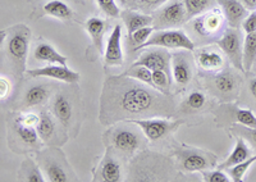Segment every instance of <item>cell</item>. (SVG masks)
Returning <instances> with one entry per match:
<instances>
[{
	"label": "cell",
	"instance_id": "cell-1",
	"mask_svg": "<svg viewBox=\"0 0 256 182\" xmlns=\"http://www.w3.org/2000/svg\"><path fill=\"white\" fill-rule=\"evenodd\" d=\"M177 113L174 98L126 74L105 78L100 96L99 122L112 126L137 118H170Z\"/></svg>",
	"mask_w": 256,
	"mask_h": 182
},
{
	"label": "cell",
	"instance_id": "cell-2",
	"mask_svg": "<svg viewBox=\"0 0 256 182\" xmlns=\"http://www.w3.org/2000/svg\"><path fill=\"white\" fill-rule=\"evenodd\" d=\"M180 176L184 174L170 156L152 150H140L128 162L126 181H177Z\"/></svg>",
	"mask_w": 256,
	"mask_h": 182
},
{
	"label": "cell",
	"instance_id": "cell-3",
	"mask_svg": "<svg viewBox=\"0 0 256 182\" xmlns=\"http://www.w3.org/2000/svg\"><path fill=\"white\" fill-rule=\"evenodd\" d=\"M105 146L120 156L122 160H128L146 146L148 138L137 124L122 120L108 126L102 136Z\"/></svg>",
	"mask_w": 256,
	"mask_h": 182
},
{
	"label": "cell",
	"instance_id": "cell-4",
	"mask_svg": "<svg viewBox=\"0 0 256 182\" xmlns=\"http://www.w3.org/2000/svg\"><path fill=\"white\" fill-rule=\"evenodd\" d=\"M31 30L24 24L9 28L6 32V59L14 76L26 74V60L28 56Z\"/></svg>",
	"mask_w": 256,
	"mask_h": 182
},
{
	"label": "cell",
	"instance_id": "cell-5",
	"mask_svg": "<svg viewBox=\"0 0 256 182\" xmlns=\"http://www.w3.org/2000/svg\"><path fill=\"white\" fill-rule=\"evenodd\" d=\"M80 96L76 91L62 88L50 99V112L63 124L70 135L76 136L80 130Z\"/></svg>",
	"mask_w": 256,
	"mask_h": 182
},
{
	"label": "cell",
	"instance_id": "cell-6",
	"mask_svg": "<svg viewBox=\"0 0 256 182\" xmlns=\"http://www.w3.org/2000/svg\"><path fill=\"white\" fill-rule=\"evenodd\" d=\"M36 162L44 172L48 181L70 182L78 180L59 146H48L42 150L40 149L36 156Z\"/></svg>",
	"mask_w": 256,
	"mask_h": 182
},
{
	"label": "cell",
	"instance_id": "cell-7",
	"mask_svg": "<svg viewBox=\"0 0 256 182\" xmlns=\"http://www.w3.org/2000/svg\"><path fill=\"white\" fill-rule=\"evenodd\" d=\"M226 17L222 9L212 8V10L202 13L198 17L192 18L191 27L196 38L204 44H210L212 42H218L226 31Z\"/></svg>",
	"mask_w": 256,
	"mask_h": 182
},
{
	"label": "cell",
	"instance_id": "cell-8",
	"mask_svg": "<svg viewBox=\"0 0 256 182\" xmlns=\"http://www.w3.org/2000/svg\"><path fill=\"white\" fill-rule=\"evenodd\" d=\"M204 84L212 95L222 102H232L237 98L242 85L241 76L230 68H224L216 74H205Z\"/></svg>",
	"mask_w": 256,
	"mask_h": 182
},
{
	"label": "cell",
	"instance_id": "cell-9",
	"mask_svg": "<svg viewBox=\"0 0 256 182\" xmlns=\"http://www.w3.org/2000/svg\"><path fill=\"white\" fill-rule=\"evenodd\" d=\"M178 168L190 174L218 167V158L210 152L194 148H177L173 152Z\"/></svg>",
	"mask_w": 256,
	"mask_h": 182
},
{
	"label": "cell",
	"instance_id": "cell-10",
	"mask_svg": "<svg viewBox=\"0 0 256 182\" xmlns=\"http://www.w3.org/2000/svg\"><path fill=\"white\" fill-rule=\"evenodd\" d=\"M8 141L9 146L17 153L38 152L42 146V141L38 136V128L20 124L16 118L9 120Z\"/></svg>",
	"mask_w": 256,
	"mask_h": 182
},
{
	"label": "cell",
	"instance_id": "cell-11",
	"mask_svg": "<svg viewBox=\"0 0 256 182\" xmlns=\"http://www.w3.org/2000/svg\"><path fill=\"white\" fill-rule=\"evenodd\" d=\"M150 46H159L166 48V49H176V50H195V42L184 32V30L180 28H166V30H158L156 32H152V35L148 38V42L140 48Z\"/></svg>",
	"mask_w": 256,
	"mask_h": 182
},
{
	"label": "cell",
	"instance_id": "cell-12",
	"mask_svg": "<svg viewBox=\"0 0 256 182\" xmlns=\"http://www.w3.org/2000/svg\"><path fill=\"white\" fill-rule=\"evenodd\" d=\"M155 30L177 28L187 21V12L184 0H169L168 3L158 8L154 13Z\"/></svg>",
	"mask_w": 256,
	"mask_h": 182
},
{
	"label": "cell",
	"instance_id": "cell-13",
	"mask_svg": "<svg viewBox=\"0 0 256 182\" xmlns=\"http://www.w3.org/2000/svg\"><path fill=\"white\" fill-rule=\"evenodd\" d=\"M40 120L36 126L41 141L48 146H62L68 140L67 130L50 110H41Z\"/></svg>",
	"mask_w": 256,
	"mask_h": 182
},
{
	"label": "cell",
	"instance_id": "cell-14",
	"mask_svg": "<svg viewBox=\"0 0 256 182\" xmlns=\"http://www.w3.org/2000/svg\"><path fill=\"white\" fill-rule=\"evenodd\" d=\"M128 122L137 124L140 127L144 135L148 141L163 140L164 138L173 134L178 128L182 120H170L169 118H137V120H130Z\"/></svg>",
	"mask_w": 256,
	"mask_h": 182
},
{
	"label": "cell",
	"instance_id": "cell-15",
	"mask_svg": "<svg viewBox=\"0 0 256 182\" xmlns=\"http://www.w3.org/2000/svg\"><path fill=\"white\" fill-rule=\"evenodd\" d=\"M216 44H218L219 49L227 56L233 67L244 74V42H242L241 34L238 30L233 28V27L226 30L222 38L216 42Z\"/></svg>",
	"mask_w": 256,
	"mask_h": 182
},
{
	"label": "cell",
	"instance_id": "cell-16",
	"mask_svg": "<svg viewBox=\"0 0 256 182\" xmlns=\"http://www.w3.org/2000/svg\"><path fill=\"white\" fill-rule=\"evenodd\" d=\"M172 77L178 88H184L191 84L195 74L194 68V56L190 50H180L172 54Z\"/></svg>",
	"mask_w": 256,
	"mask_h": 182
},
{
	"label": "cell",
	"instance_id": "cell-17",
	"mask_svg": "<svg viewBox=\"0 0 256 182\" xmlns=\"http://www.w3.org/2000/svg\"><path fill=\"white\" fill-rule=\"evenodd\" d=\"M123 170L122 159L106 148L100 164L94 172V181L102 182H120L122 181Z\"/></svg>",
	"mask_w": 256,
	"mask_h": 182
},
{
	"label": "cell",
	"instance_id": "cell-18",
	"mask_svg": "<svg viewBox=\"0 0 256 182\" xmlns=\"http://www.w3.org/2000/svg\"><path fill=\"white\" fill-rule=\"evenodd\" d=\"M172 54H169L166 48L150 46L145 48V52L136 59L134 66H145L152 70H166L172 74L170 70Z\"/></svg>",
	"mask_w": 256,
	"mask_h": 182
},
{
	"label": "cell",
	"instance_id": "cell-19",
	"mask_svg": "<svg viewBox=\"0 0 256 182\" xmlns=\"http://www.w3.org/2000/svg\"><path fill=\"white\" fill-rule=\"evenodd\" d=\"M27 76L32 78H52L56 81H62L68 85H76L80 81V74L68 68L67 66L49 64L41 68L26 70Z\"/></svg>",
	"mask_w": 256,
	"mask_h": 182
},
{
	"label": "cell",
	"instance_id": "cell-20",
	"mask_svg": "<svg viewBox=\"0 0 256 182\" xmlns=\"http://www.w3.org/2000/svg\"><path fill=\"white\" fill-rule=\"evenodd\" d=\"M52 86L50 84L38 82L27 86L20 98V109H31L44 106L52 96Z\"/></svg>",
	"mask_w": 256,
	"mask_h": 182
},
{
	"label": "cell",
	"instance_id": "cell-21",
	"mask_svg": "<svg viewBox=\"0 0 256 182\" xmlns=\"http://www.w3.org/2000/svg\"><path fill=\"white\" fill-rule=\"evenodd\" d=\"M122 50V24H118L113 27L104 50L105 67H120L123 64Z\"/></svg>",
	"mask_w": 256,
	"mask_h": 182
},
{
	"label": "cell",
	"instance_id": "cell-22",
	"mask_svg": "<svg viewBox=\"0 0 256 182\" xmlns=\"http://www.w3.org/2000/svg\"><path fill=\"white\" fill-rule=\"evenodd\" d=\"M216 3L220 6L227 24L233 28H238L248 16V8L240 0H216Z\"/></svg>",
	"mask_w": 256,
	"mask_h": 182
},
{
	"label": "cell",
	"instance_id": "cell-23",
	"mask_svg": "<svg viewBox=\"0 0 256 182\" xmlns=\"http://www.w3.org/2000/svg\"><path fill=\"white\" fill-rule=\"evenodd\" d=\"M195 58L198 67L208 74H216L224 70V58L216 50H198Z\"/></svg>",
	"mask_w": 256,
	"mask_h": 182
},
{
	"label": "cell",
	"instance_id": "cell-24",
	"mask_svg": "<svg viewBox=\"0 0 256 182\" xmlns=\"http://www.w3.org/2000/svg\"><path fill=\"white\" fill-rule=\"evenodd\" d=\"M34 58L38 62H45L49 64H60L67 66L68 58L60 54L56 48L46 42H38L34 49Z\"/></svg>",
	"mask_w": 256,
	"mask_h": 182
},
{
	"label": "cell",
	"instance_id": "cell-25",
	"mask_svg": "<svg viewBox=\"0 0 256 182\" xmlns=\"http://www.w3.org/2000/svg\"><path fill=\"white\" fill-rule=\"evenodd\" d=\"M120 18H122L126 27H127L128 36L134 34L136 30L142 28V27L146 26H152V24H154L152 14H148V13L144 12H134L131 9H126V10L120 12Z\"/></svg>",
	"mask_w": 256,
	"mask_h": 182
},
{
	"label": "cell",
	"instance_id": "cell-26",
	"mask_svg": "<svg viewBox=\"0 0 256 182\" xmlns=\"http://www.w3.org/2000/svg\"><path fill=\"white\" fill-rule=\"evenodd\" d=\"M250 156H252V149H250L248 142H246V140L240 136V138H237L234 149H233L232 153L230 154V156H228L223 163L218 164L216 168L226 170L230 167H233V166H236L238 164V163H241V162L246 160V159H248Z\"/></svg>",
	"mask_w": 256,
	"mask_h": 182
},
{
	"label": "cell",
	"instance_id": "cell-27",
	"mask_svg": "<svg viewBox=\"0 0 256 182\" xmlns=\"http://www.w3.org/2000/svg\"><path fill=\"white\" fill-rule=\"evenodd\" d=\"M86 30L92 38V42L100 54H104V35L106 21L99 17H91L86 21Z\"/></svg>",
	"mask_w": 256,
	"mask_h": 182
},
{
	"label": "cell",
	"instance_id": "cell-28",
	"mask_svg": "<svg viewBox=\"0 0 256 182\" xmlns=\"http://www.w3.org/2000/svg\"><path fill=\"white\" fill-rule=\"evenodd\" d=\"M18 178L20 181L26 182H45L46 178L44 176V172L40 168L38 163L32 158H26L22 164H20V170H18Z\"/></svg>",
	"mask_w": 256,
	"mask_h": 182
},
{
	"label": "cell",
	"instance_id": "cell-29",
	"mask_svg": "<svg viewBox=\"0 0 256 182\" xmlns=\"http://www.w3.org/2000/svg\"><path fill=\"white\" fill-rule=\"evenodd\" d=\"M208 103L206 95L200 90H194L187 95L186 99L184 100V103L180 106V110L184 112V114H188L190 112H198L205 108Z\"/></svg>",
	"mask_w": 256,
	"mask_h": 182
},
{
	"label": "cell",
	"instance_id": "cell-30",
	"mask_svg": "<svg viewBox=\"0 0 256 182\" xmlns=\"http://www.w3.org/2000/svg\"><path fill=\"white\" fill-rule=\"evenodd\" d=\"M256 62V32L246 34L244 40V68L248 74Z\"/></svg>",
	"mask_w": 256,
	"mask_h": 182
},
{
	"label": "cell",
	"instance_id": "cell-31",
	"mask_svg": "<svg viewBox=\"0 0 256 182\" xmlns=\"http://www.w3.org/2000/svg\"><path fill=\"white\" fill-rule=\"evenodd\" d=\"M45 14L52 16L58 20H70L73 16V10L63 0H50L44 6Z\"/></svg>",
	"mask_w": 256,
	"mask_h": 182
},
{
	"label": "cell",
	"instance_id": "cell-32",
	"mask_svg": "<svg viewBox=\"0 0 256 182\" xmlns=\"http://www.w3.org/2000/svg\"><path fill=\"white\" fill-rule=\"evenodd\" d=\"M187 12V21L208 12L214 4V0H184Z\"/></svg>",
	"mask_w": 256,
	"mask_h": 182
},
{
	"label": "cell",
	"instance_id": "cell-33",
	"mask_svg": "<svg viewBox=\"0 0 256 182\" xmlns=\"http://www.w3.org/2000/svg\"><path fill=\"white\" fill-rule=\"evenodd\" d=\"M123 74H126L128 77H132V78L137 80L140 82L146 84V85L154 86V84H152V70H148L145 66L132 64Z\"/></svg>",
	"mask_w": 256,
	"mask_h": 182
},
{
	"label": "cell",
	"instance_id": "cell-34",
	"mask_svg": "<svg viewBox=\"0 0 256 182\" xmlns=\"http://www.w3.org/2000/svg\"><path fill=\"white\" fill-rule=\"evenodd\" d=\"M154 31H155L154 26H146V27H142V28L136 30L134 34H131V35L128 36V38H130V45L132 46V50H134V52L140 50V48L148 42V38L152 35Z\"/></svg>",
	"mask_w": 256,
	"mask_h": 182
},
{
	"label": "cell",
	"instance_id": "cell-35",
	"mask_svg": "<svg viewBox=\"0 0 256 182\" xmlns=\"http://www.w3.org/2000/svg\"><path fill=\"white\" fill-rule=\"evenodd\" d=\"M255 162L256 156H252L248 159H246V160L241 162V163L233 166V167H230L226 170H227V174H230V180H232L233 182H242L244 178V174H248V168H250Z\"/></svg>",
	"mask_w": 256,
	"mask_h": 182
},
{
	"label": "cell",
	"instance_id": "cell-36",
	"mask_svg": "<svg viewBox=\"0 0 256 182\" xmlns=\"http://www.w3.org/2000/svg\"><path fill=\"white\" fill-rule=\"evenodd\" d=\"M152 84L155 88L164 94H170V88H172L170 74L166 70H152Z\"/></svg>",
	"mask_w": 256,
	"mask_h": 182
},
{
	"label": "cell",
	"instance_id": "cell-37",
	"mask_svg": "<svg viewBox=\"0 0 256 182\" xmlns=\"http://www.w3.org/2000/svg\"><path fill=\"white\" fill-rule=\"evenodd\" d=\"M234 116H236V122L238 124L248 127V128H256V116L250 109H237Z\"/></svg>",
	"mask_w": 256,
	"mask_h": 182
},
{
	"label": "cell",
	"instance_id": "cell-38",
	"mask_svg": "<svg viewBox=\"0 0 256 182\" xmlns=\"http://www.w3.org/2000/svg\"><path fill=\"white\" fill-rule=\"evenodd\" d=\"M201 176L205 182H230V174H226L224 170H206L201 172Z\"/></svg>",
	"mask_w": 256,
	"mask_h": 182
},
{
	"label": "cell",
	"instance_id": "cell-39",
	"mask_svg": "<svg viewBox=\"0 0 256 182\" xmlns=\"http://www.w3.org/2000/svg\"><path fill=\"white\" fill-rule=\"evenodd\" d=\"M136 3V8L144 13H150L155 12L158 8H160L162 6H164L166 3H168L169 0H134Z\"/></svg>",
	"mask_w": 256,
	"mask_h": 182
},
{
	"label": "cell",
	"instance_id": "cell-40",
	"mask_svg": "<svg viewBox=\"0 0 256 182\" xmlns=\"http://www.w3.org/2000/svg\"><path fill=\"white\" fill-rule=\"evenodd\" d=\"M96 3L102 9V12L105 13L108 17H120V9L116 3V0H96Z\"/></svg>",
	"mask_w": 256,
	"mask_h": 182
},
{
	"label": "cell",
	"instance_id": "cell-41",
	"mask_svg": "<svg viewBox=\"0 0 256 182\" xmlns=\"http://www.w3.org/2000/svg\"><path fill=\"white\" fill-rule=\"evenodd\" d=\"M14 118L18 122L26 124V126L36 127L38 124V120H40V114L34 112H22L17 113V116H14Z\"/></svg>",
	"mask_w": 256,
	"mask_h": 182
},
{
	"label": "cell",
	"instance_id": "cell-42",
	"mask_svg": "<svg viewBox=\"0 0 256 182\" xmlns=\"http://www.w3.org/2000/svg\"><path fill=\"white\" fill-rule=\"evenodd\" d=\"M241 26L244 34L256 32V10H254V12H251L250 14L244 17Z\"/></svg>",
	"mask_w": 256,
	"mask_h": 182
},
{
	"label": "cell",
	"instance_id": "cell-43",
	"mask_svg": "<svg viewBox=\"0 0 256 182\" xmlns=\"http://www.w3.org/2000/svg\"><path fill=\"white\" fill-rule=\"evenodd\" d=\"M236 131H238V134L241 135V138H244V140L250 141L251 145L256 148V128H248V127L242 126L241 128H234Z\"/></svg>",
	"mask_w": 256,
	"mask_h": 182
},
{
	"label": "cell",
	"instance_id": "cell-44",
	"mask_svg": "<svg viewBox=\"0 0 256 182\" xmlns=\"http://www.w3.org/2000/svg\"><path fill=\"white\" fill-rule=\"evenodd\" d=\"M12 92V84L6 76H0V99L4 100Z\"/></svg>",
	"mask_w": 256,
	"mask_h": 182
},
{
	"label": "cell",
	"instance_id": "cell-45",
	"mask_svg": "<svg viewBox=\"0 0 256 182\" xmlns=\"http://www.w3.org/2000/svg\"><path fill=\"white\" fill-rule=\"evenodd\" d=\"M248 92H250L251 96L256 100V77L248 82Z\"/></svg>",
	"mask_w": 256,
	"mask_h": 182
},
{
	"label": "cell",
	"instance_id": "cell-46",
	"mask_svg": "<svg viewBox=\"0 0 256 182\" xmlns=\"http://www.w3.org/2000/svg\"><path fill=\"white\" fill-rule=\"evenodd\" d=\"M241 3L248 9H251V10L256 9V0H241Z\"/></svg>",
	"mask_w": 256,
	"mask_h": 182
},
{
	"label": "cell",
	"instance_id": "cell-47",
	"mask_svg": "<svg viewBox=\"0 0 256 182\" xmlns=\"http://www.w3.org/2000/svg\"><path fill=\"white\" fill-rule=\"evenodd\" d=\"M122 2H123V3H124V0H122Z\"/></svg>",
	"mask_w": 256,
	"mask_h": 182
}]
</instances>
